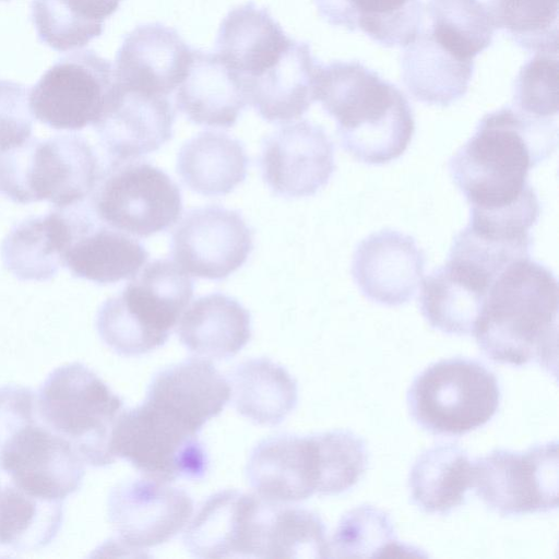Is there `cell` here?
<instances>
[{
    "label": "cell",
    "mask_w": 559,
    "mask_h": 559,
    "mask_svg": "<svg viewBox=\"0 0 559 559\" xmlns=\"http://www.w3.org/2000/svg\"><path fill=\"white\" fill-rule=\"evenodd\" d=\"M473 481V464L456 444H439L414 462L408 487L415 506L426 513L445 515L464 502Z\"/></svg>",
    "instance_id": "obj_32"
},
{
    "label": "cell",
    "mask_w": 559,
    "mask_h": 559,
    "mask_svg": "<svg viewBox=\"0 0 559 559\" xmlns=\"http://www.w3.org/2000/svg\"><path fill=\"white\" fill-rule=\"evenodd\" d=\"M75 206V231L63 265L71 274L97 284L132 280L148 259L134 238L95 221L92 207Z\"/></svg>",
    "instance_id": "obj_21"
},
{
    "label": "cell",
    "mask_w": 559,
    "mask_h": 559,
    "mask_svg": "<svg viewBox=\"0 0 559 559\" xmlns=\"http://www.w3.org/2000/svg\"><path fill=\"white\" fill-rule=\"evenodd\" d=\"M31 112L28 87L0 79V151L15 147L31 139Z\"/></svg>",
    "instance_id": "obj_43"
},
{
    "label": "cell",
    "mask_w": 559,
    "mask_h": 559,
    "mask_svg": "<svg viewBox=\"0 0 559 559\" xmlns=\"http://www.w3.org/2000/svg\"><path fill=\"white\" fill-rule=\"evenodd\" d=\"M250 486L261 498L296 502L317 493L319 453L314 435H278L262 440L246 466Z\"/></svg>",
    "instance_id": "obj_20"
},
{
    "label": "cell",
    "mask_w": 559,
    "mask_h": 559,
    "mask_svg": "<svg viewBox=\"0 0 559 559\" xmlns=\"http://www.w3.org/2000/svg\"><path fill=\"white\" fill-rule=\"evenodd\" d=\"M175 119L168 96L123 87L114 81L94 129L109 163H122L155 152L169 141Z\"/></svg>",
    "instance_id": "obj_17"
},
{
    "label": "cell",
    "mask_w": 559,
    "mask_h": 559,
    "mask_svg": "<svg viewBox=\"0 0 559 559\" xmlns=\"http://www.w3.org/2000/svg\"><path fill=\"white\" fill-rule=\"evenodd\" d=\"M122 0H33L31 19L40 43L56 51L81 48L104 31Z\"/></svg>",
    "instance_id": "obj_34"
},
{
    "label": "cell",
    "mask_w": 559,
    "mask_h": 559,
    "mask_svg": "<svg viewBox=\"0 0 559 559\" xmlns=\"http://www.w3.org/2000/svg\"><path fill=\"white\" fill-rule=\"evenodd\" d=\"M41 421L64 438L84 463L115 462L110 436L123 401L88 367L71 362L52 370L36 395Z\"/></svg>",
    "instance_id": "obj_7"
},
{
    "label": "cell",
    "mask_w": 559,
    "mask_h": 559,
    "mask_svg": "<svg viewBox=\"0 0 559 559\" xmlns=\"http://www.w3.org/2000/svg\"><path fill=\"white\" fill-rule=\"evenodd\" d=\"M558 282L531 258L506 267L492 282L473 334L491 360L523 366L536 361L557 374Z\"/></svg>",
    "instance_id": "obj_2"
},
{
    "label": "cell",
    "mask_w": 559,
    "mask_h": 559,
    "mask_svg": "<svg viewBox=\"0 0 559 559\" xmlns=\"http://www.w3.org/2000/svg\"><path fill=\"white\" fill-rule=\"evenodd\" d=\"M193 51L171 27L162 23L139 25L117 51L114 81L123 87L168 96L187 76Z\"/></svg>",
    "instance_id": "obj_19"
},
{
    "label": "cell",
    "mask_w": 559,
    "mask_h": 559,
    "mask_svg": "<svg viewBox=\"0 0 559 559\" xmlns=\"http://www.w3.org/2000/svg\"><path fill=\"white\" fill-rule=\"evenodd\" d=\"M193 289V281L176 262L156 259L104 301L96 317L98 335L119 355L150 353L167 341Z\"/></svg>",
    "instance_id": "obj_5"
},
{
    "label": "cell",
    "mask_w": 559,
    "mask_h": 559,
    "mask_svg": "<svg viewBox=\"0 0 559 559\" xmlns=\"http://www.w3.org/2000/svg\"><path fill=\"white\" fill-rule=\"evenodd\" d=\"M420 311L436 330L473 333L491 283L469 267L449 260L421 281Z\"/></svg>",
    "instance_id": "obj_27"
},
{
    "label": "cell",
    "mask_w": 559,
    "mask_h": 559,
    "mask_svg": "<svg viewBox=\"0 0 559 559\" xmlns=\"http://www.w3.org/2000/svg\"><path fill=\"white\" fill-rule=\"evenodd\" d=\"M496 28L535 53H558V0H489Z\"/></svg>",
    "instance_id": "obj_38"
},
{
    "label": "cell",
    "mask_w": 559,
    "mask_h": 559,
    "mask_svg": "<svg viewBox=\"0 0 559 559\" xmlns=\"http://www.w3.org/2000/svg\"><path fill=\"white\" fill-rule=\"evenodd\" d=\"M177 331L181 343L192 354L226 359L251 338V317L234 297L213 293L197 298L189 306Z\"/></svg>",
    "instance_id": "obj_29"
},
{
    "label": "cell",
    "mask_w": 559,
    "mask_h": 559,
    "mask_svg": "<svg viewBox=\"0 0 559 559\" xmlns=\"http://www.w3.org/2000/svg\"><path fill=\"white\" fill-rule=\"evenodd\" d=\"M425 254L413 237L382 229L357 246L352 275L369 300L389 307L408 302L416 294L425 271Z\"/></svg>",
    "instance_id": "obj_18"
},
{
    "label": "cell",
    "mask_w": 559,
    "mask_h": 559,
    "mask_svg": "<svg viewBox=\"0 0 559 559\" xmlns=\"http://www.w3.org/2000/svg\"><path fill=\"white\" fill-rule=\"evenodd\" d=\"M260 167L273 193L310 197L326 186L335 170L334 144L318 124L289 123L264 139Z\"/></svg>",
    "instance_id": "obj_16"
},
{
    "label": "cell",
    "mask_w": 559,
    "mask_h": 559,
    "mask_svg": "<svg viewBox=\"0 0 559 559\" xmlns=\"http://www.w3.org/2000/svg\"><path fill=\"white\" fill-rule=\"evenodd\" d=\"M75 231L74 207L29 216L1 245L3 266L20 281H48L63 265Z\"/></svg>",
    "instance_id": "obj_24"
},
{
    "label": "cell",
    "mask_w": 559,
    "mask_h": 559,
    "mask_svg": "<svg viewBox=\"0 0 559 559\" xmlns=\"http://www.w3.org/2000/svg\"><path fill=\"white\" fill-rule=\"evenodd\" d=\"M293 40L267 9L249 1L229 11L222 21L215 52L245 92V85L271 69Z\"/></svg>",
    "instance_id": "obj_22"
},
{
    "label": "cell",
    "mask_w": 559,
    "mask_h": 559,
    "mask_svg": "<svg viewBox=\"0 0 559 559\" xmlns=\"http://www.w3.org/2000/svg\"><path fill=\"white\" fill-rule=\"evenodd\" d=\"M192 511L193 501L185 490L150 478L120 483L108 498V519L117 542L131 550L168 542Z\"/></svg>",
    "instance_id": "obj_15"
},
{
    "label": "cell",
    "mask_w": 559,
    "mask_h": 559,
    "mask_svg": "<svg viewBox=\"0 0 559 559\" xmlns=\"http://www.w3.org/2000/svg\"><path fill=\"white\" fill-rule=\"evenodd\" d=\"M91 197L98 219L142 238L167 230L182 212L179 187L164 170L144 162L109 163Z\"/></svg>",
    "instance_id": "obj_10"
},
{
    "label": "cell",
    "mask_w": 559,
    "mask_h": 559,
    "mask_svg": "<svg viewBox=\"0 0 559 559\" xmlns=\"http://www.w3.org/2000/svg\"><path fill=\"white\" fill-rule=\"evenodd\" d=\"M114 84L109 60L92 49L59 58L29 90L32 114L56 130H81L99 120Z\"/></svg>",
    "instance_id": "obj_12"
},
{
    "label": "cell",
    "mask_w": 559,
    "mask_h": 559,
    "mask_svg": "<svg viewBox=\"0 0 559 559\" xmlns=\"http://www.w3.org/2000/svg\"><path fill=\"white\" fill-rule=\"evenodd\" d=\"M558 442L525 452L497 449L473 464L472 487L493 512L521 515L558 507Z\"/></svg>",
    "instance_id": "obj_11"
},
{
    "label": "cell",
    "mask_w": 559,
    "mask_h": 559,
    "mask_svg": "<svg viewBox=\"0 0 559 559\" xmlns=\"http://www.w3.org/2000/svg\"><path fill=\"white\" fill-rule=\"evenodd\" d=\"M175 102L191 122L223 128L234 126L248 105L240 81L218 55L198 49Z\"/></svg>",
    "instance_id": "obj_26"
},
{
    "label": "cell",
    "mask_w": 559,
    "mask_h": 559,
    "mask_svg": "<svg viewBox=\"0 0 559 559\" xmlns=\"http://www.w3.org/2000/svg\"><path fill=\"white\" fill-rule=\"evenodd\" d=\"M230 383L236 411L257 425H278L296 407L295 379L269 358L242 361L233 370Z\"/></svg>",
    "instance_id": "obj_33"
},
{
    "label": "cell",
    "mask_w": 559,
    "mask_h": 559,
    "mask_svg": "<svg viewBox=\"0 0 559 559\" xmlns=\"http://www.w3.org/2000/svg\"><path fill=\"white\" fill-rule=\"evenodd\" d=\"M500 397L499 382L484 364L451 358L430 365L414 379L407 405L424 430L462 436L487 424Z\"/></svg>",
    "instance_id": "obj_8"
},
{
    "label": "cell",
    "mask_w": 559,
    "mask_h": 559,
    "mask_svg": "<svg viewBox=\"0 0 559 559\" xmlns=\"http://www.w3.org/2000/svg\"><path fill=\"white\" fill-rule=\"evenodd\" d=\"M253 249V233L238 211L207 205L188 211L171 234L170 251L186 272L223 280L238 270Z\"/></svg>",
    "instance_id": "obj_14"
},
{
    "label": "cell",
    "mask_w": 559,
    "mask_h": 559,
    "mask_svg": "<svg viewBox=\"0 0 559 559\" xmlns=\"http://www.w3.org/2000/svg\"><path fill=\"white\" fill-rule=\"evenodd\" d=\"M320 64L308 43L294 39L271 69L246 84L248 104L267 122L300 118L316 100Z\"/></svg>",
    "instance_id": "obj_25"
},
{
    "label": "cell",
    "mask_w": 559,
    "mask_h": 559,
    "mask_svg": "<svg viewBox=\"0 0 559 559\" xmlns=\"http://www.w3.org/2000/svg\"><path fill=\"white\" fill-rule=\"evenodd\" d=\"M100 175L95 151L78 134L28 139L0 151V193L15 203L76 206L91 197Z\"/></svg>",
    "instance_id": "obj_6"
},
{
    "label": "cell",
    "mask_w": 559,
    "mask_h": 559,
    "mask_svg": "<svg viewBox=\"0 0 559 559\" xmlns=\"http://www.w3.org/2000/svg\"><path fill=\"white\" fill-rule=\"evenodd\" d=\"M319 453V485L317 493L330 496L352 488L368 465L365 441L349 430L314 435Z\"/></svg>",
    "instance_id": "obj_41"
},
{
    "label": "cell",
    "mask_w": 559,
    "mask_h": 559,
    "mask_svg": "<svg viewBox=\"0 0 559 559\" xmlns=\"http://www.w3.org/2000/svg\"><path fill=\"white\" fill-rule=\"evenodd\" d=\"M229 397V383L210 361L198 357L156 373L145 401L198 433L209 419L223 411Z\"/></svg>",
    "instance_id": "obj_23"
},
{
    "label": "cell",
    "mask_w": 559,
    "mask_h": 559,
    "mask_svg": "<svg viewBox=\"0 0 559 559\" xmlns=\"http://www.w3.org/2000/svg\"><path fill=\"white\" fill-rule=\"evenodd\" d=\"M73 447L38 416L36 394L26 386L0 388V469L25 492L63 501L85 474Z\"/></svg>",
    "instance_id": "obj_4"
},
{
    "label": "cell",
    "mask_w": 559,
    "mask_h": 559,
    "mask_svg": "<svg viewBox=\"0 0 559 559\" xmlns=\"http://www.w3.org/2000/svg\"><path fill=\"white\" fill-rule=\"evenodd\" d=\"M331 550L338 558H380L413 556L399 544L390 515L373 507L360 506L348 511L340 521Z\"/></svg>",
    "instance_id": "obj_39"
},
{
    "label": "cell",
    "mask_w": 559,
    "mask_h": 559,
    "mask_svg": "<svg viewBox=\"0 0 559 559\" xmlns=\"http://www.w3.org/2000/svg\"><path fill=\"white\" fill-rule=\"evenodd\" d=\"M314 98L335 119L342 147L358 162L386 164L413 138L415 120L405 95L359 61L321 63Z\"/></svg>",
    "instance_id": "obj_3"
},
{
    "label": "cell",
    "mask_w": 559,
    "mask_h": 559,
    "mask_svg": "<svg viewBox=\"0 0 559 559\" xmlns=\"http://www.w3.org/2000/svg\"><path fill=\"white\" fill-rule=\"evenodd\" d=\"M62 518V501L34 497L11 481L0 486V551L25 552L47 546Z\"/></svg>",
    "instance_id": "obj_35"
},
{
    "label": "cell",
    "mask_w": 559,
    "mask_h": 559,
    "mask_svg": "<svg viewBox=\"0 0 559 559\" xmlns=\"http://www.w3.org/2000/svg\"><path fill=\"white\" fill-rule=\"evenodd\" d=\"M274 502L238 490L212 495L189 523L183 542L199 558H263Z\"/></svg>",
    "instance_id": "obj_13"
},
{
    "label": "cell",
    "mask_w": 559,
    "mask_h": 559,
    "mask_svg": "<svg viewBox=\"0 0 559 559\" xmlns=\"http://www.w3.org/2000/svg\"><path fill=\"white\" fill-rule=\"evenodd\" d=\"M428 29L447 50L473 60L492 43L496 26L488 7L480 0H429Z\"/></svg>",
    "instance_id": "obj_36"
},
{
    "label": "cell",
    "mask_w": 559,
    "mask_h": 559,
    "mask_svg": "<svg viewBox=\"0 0 559 559\" xmlns=\"http://www.w3.org/2000/svg\"><path fill=\"white\" fill-rule=\"evenodd\" d=\"M330 25L360 31L384 47H405L423 29L420 0H313Z\"/></svg>",
    "instance_id": "obj_30"
},
{
    "label": "cell",
    "mask_w": 559,
    "mask_h": 559,
    "mask_svg": "<svg viewBox=\"0 0 559 559\" xmlns=\"http://www.w3.org/2000/svg\"><path fill=\"white\" fill-rule=\"evenodd\" d=\"M550 119L502 107L485 115L449 160L450 176L471 210L493 212L538 200L528 173L555 152Z\"/></svg>",
    "instance_id": "obj_1"
},
{
    "label": "cell",
    "mask_w": 559,
    "mask_h": 559,
    "mask_svg": "<svg viewBox=\"0 0 559 559\" xmlns=\"http://www.w3.org/2000/svg\"><path fill=\"white\" fill-rule=\"evenodd\" d=\"M402 80L412 96L427 105L448 107L467 92L474 61L456 57L429 31H420L405 46L401 59Z\"/></svg>",
    "instance_id": "obj_28"
},
{
    "label": "cell",
    "mask_w": 559,
    "mask_h": 559,
    "mask_svg": "<svg viewBox=\"0 0 559 559\" xmlns=\"http://www.w3.org/2000/svg\"><path fill=\"white\" fill-rule=\"evenodd\" d=\"M558 53H535L515 78L514 108L536 118L555 117L558 114Z\"/></svg>",
    "instance_id": "obj_42"
},
{
    "label": "cell",
    "mask_w": 559,
    "mask_h": 559,
    "mask_svg": "<svg viewBox=\"0 0 559 559\" xmlns=\"http://www.w3.org/2000/svg\"><path fill=\"white\" fill-rule=\"evenodd\" d=\"M243 144L223 132L203 131L188 140L177 156V173L193 192L225 195L247 176Z\"/></svg>",
    "instance_id": "obj_31"
},
{
    "label": "cell",
    "mask_w": 559,
    "mask_h": 559,
    "mask_svg": "<svg viewBox=\"0 0 559 559\" xmlns=\"http://www.w3.org/2000/svg\"><path fill=\"white\" fill-rule=\"evenodd\" d=\"M530 233H511L468 222L453 239L449 259L462 263L491 283L513 262L531 258Z\"/></svg>",
    "instance_id": "obj_37"
},
{
    "label": "cell",
    "mask_w": 559,
    "mask_h": 559,
    "mask_svg": "<svg viewBox=\"0 0 559 559\" xmlns=\"http://www.w3.org/2000/svg\"><path fill=\"white\" fill-rule=\"evenodd\" d=\"M109 445L115 457L127 460L146 478L163 483L200 479L209 467L198 433L146 401L119 414Z\"/></svg>",
    "instance_id": "obj_9"
},
{
    "label": "cell",
    "mask_w": 559,
    "mask_h": 559,
    "mask_svg": "<svg viewBox=\"0 0 559 559\" xmlns=\"http://www.w3.org/2000/svg\"><path fill=\"white\" fill-rule=\"evenodd\" d=\"M330 551L326 528L318 514L275 503L263 558H329Z\"/></svg>",
    "instance_id": "obj_40"
}]
</instances>
